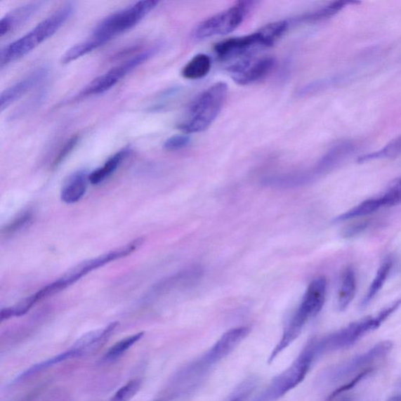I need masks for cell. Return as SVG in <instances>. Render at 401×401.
Masks as SVG:
<instances>
[{"label":"cell","instance_id":"6da1fadb","mask_svg":"<svg viewBox=\"0 0 401 401\" xmlns=\"http://www.w3.org/2000/svg\"><path fill=\"white\" fill-rule=\"evenodd\" d=\"M287 20H280L262 27L250 35L228 39L214 47L216 55L223 61H235L255 58L260 51L273 46L287 32Z\"/></svg>","mask_w":401,"mask_h":401},{"label":"cell","instance_id":"7a4b0ae2","mask_svg":"<svg viewBox=\"0 0 401 401\" xmlns=\"http://www.w3.org/2000/svg\"><path fill=\"white\" fill-rule=\"evenodd\" d=\"M401 305V298L380 311L376 316H369L331 334L315 338L309 344L316 359L331 352L342 350L355 344L369 332L376 330Z\"/></svg>","mask_w":401,"mask_h":401},{"label":"cell","instance_id":"3957f363","mask_svg":"<svg viewBox=\"0 0 401 401\" xmlns=\"http://www.w3.org/2000/svg\"><path fill=\"white\" fill-rule=\"evenodd\" d=\"M326 292L327 280L324 277H318L309 284L302 302L285 327L281 341L272 350L269 364L273 362L282 352L294 343L301 336L305 324L320 313L325 302Z\"/></svg>","mask_w":401,"mask_h":401},{"label":"cell","instance_id":"277c9868","mask_svg":"<svg viewBox=\"0 0 401 401\" xmlns=\"http://www.w3.org/2000/svg\"><path fill=\"white\" fill-rule=\"evenodd\" d=\"M74 11V6L66 4L41 22L26 35L4 47L0 53V65L4 67L24 57L38 46L54 35L70 19Z\"/></svg>","mask_w":401,"mask_h":401},{"label":"cell","instance_id":"5b68a950","mask_svg":"<svg viewBox=\"0 0 401 401\" xmlns=\"http://www.w3.org/2000/svg\"><path fill=\"white\" fill-rule=\"evenodd\" d=\"M228 91V85L219 81L199 93L188 107L179 130L187 134L206 131L221 112Z\"/></svg>","mask_w":401,"mask_h":401},{"label":"cell","instance_id":"8992f818","mask_svg":"<svg viewBox=\"0 0 401 401\" xmlns=\"http://www.w3.org/2000/svg\"><path fill=\"white\" fill-rule=\"evenodd\" d=\"M159 4L154 0L139 1L129 8L119 11L108 16L93 31L91 39L100 46L110 42L112 39L121 35L137 25L143 18L152 12Z\"/></svg>","mask_w":401,"mask_h":401},{"label":"cell","instance_id":"52a82bcc","mask_svg":"<svg viewBox=\"0 0 401 401\" xmlns=\"http://www.w3.org/2000/svg\"><path fill=\"white\" fill-rule=\"evenodd\" d=\"M309 344L287 370L276 376L265 390L253 401H276L301 384L316 361Z\"/></svg>","mask_w":401,"mask_h":401},{"label":"cell","instance_id":"ba28073f","mask_svg":"<svg viewBox=\"0 0 401 401\" xmlns=\"http://www.w3.org/2000/svg\"><path fill=\"white\" fill-rule=\"evenodd\" d=\"M254 4L250 1L237 2L227 10L202 20L196 26L193 37L196 39H206L228 35L244 22Z\"/></svg>","mask_w":401,"mask_h":401},{"label":"cell","instance_id":"9c48e42d","mask_svg":"<svg viewBox=\"0 0 401 401\" xmlns=\"http://www.w3.org/2000/svg\"><path fill=\"white\" fill-rule=\"evenodd\" d=\"M250 332L248 327H237L228 331L207 353L189 367L187 372L195 379L201 377L209 369L232 353Z\"/></svg>","mask_w":401,"mask_h":401},{"label":"cell","instance_id":"30bf717a","mask_svg":"<svg viewBox=\"0 0 401 401\" xmlns=\"http://www.w3.org/2000/svg\"><path fill=\"white\" fill-rule=\"evenodd\" d=\"M143 241L144 240L138 239L127 244L124 247L111 251L110 253L94 258V259L81 263L77 267L67 272L64 276L59 278L58 281L49 284L53 294H56L60 291L70 287V285L77 282L81 278L91 273V271L133 254L135 250H137L141 246Z\"/></svg>","mask_w":401,"mask_h":401},{"label":"cell","instance_id":"8fae6325","mask_svg":"<svg viewBox=\"0 0 401 401\" xmlns=\"http://www.w3.org/2000/svg\"><path fill=\"white\" fill-rule=\"evenodd\" d=\"M390 341H383L374 346L369 350L353 357L349 361L333 367L326 372L324 378L330 383L342 381L345 379L355 376L362 372L372 368L375 363L381 361L393 349Z\"/></svg>","mask_w":401,"mask_h":401},{"label":"cell","instance_id":"7c38bea8","mask_svg":"<svg viewBox=\"0 0 401 401\" xmlns=\"http://www.w3.org/2000/svg\"><path fill=\"white\" fill-rule=\"evenodd\" d=\"M157 49L152 48L143 51L124 61V63L113 67L110 71L91 81L84 88V91L81 92L80 96L89 97L92 96V95L104 93L111 90L126 74L133 71L136 67L145 63L149 58L154 55Z\"/></svg>","mask_w":401,"mask_h":401},{"label":"cell","instance_id":"4fadbf2b","mask_svg":"<svg viewBox=\"0 0 401 401\" xmlns=\"http://www.w3.org/2000/svg\"><path fill=\"white\" fill-rule=\"evenodd\" d=\"M275 64L273 58H251L235 61L230 64L228 70L235 83L246 86L266 77L273 69Z\"/></svg>","mask_w":401,"mask_h":401},{"label":"cell","instance_id":"5bb4252c","mask_svg":"<svg viewBox=\"0 0 401 401\" xmlns=\"http://www.w3.org/2000/svg\"><path fill=\"white\" fill-rule=\"evenodd\" d=\"M355 144H353L352 141L343 140L337 143L322 156V158L318 161L317 164L311 172L302 173L303 181H309L313 176L331 171L348 155L355 152Z\"/></svg>","mask_w":401,"mask_h":401},{"label":"cell","instance_id":"9a60e30c","mask_svg":"<svg viewBox=\"0 0 401 401\" xmlns=\"http://www.w3.org/2000/svg\"><path fill=\"white\" fill-rule=\"evenodd\" d=\"M48 74V69L46 67H39L36 71L32 72L29 76H27L22 80H20L15 84L6 88L0 96V110L4 112L11 105L25 94L29 92L46 79Z\"/></svg>","mask_w":401,"mask_h":401},{"label":"cell","instance_id":"2e32d148","mask_svg":"<svg viewBox=\"0 0 401 401\" xmlns=\"http://www.w3.org/2000/svg\"><path fill=\"white\" fill-rule=\"evenodd\" d=\"M42 4L41 2L26 4L6 15L0 20V37H4L17 27L26 22L36 15Z\"/></svg>","mask_w":401,"mask_h":401},{"label":"cell","instance_id":"e0dca14e","mask_svg":"<svg viewBox=\"0 0 401 401\" xmlns=\"http://www.w3.org/2000/svg\"><path fill=\"white\" fill-rule=\"evenodd\" d=\"M89 176L84 171H78L72 174L64 183L61 189V200L67 204L78 202L86 192Z\"/></svg>","mask_w":401,"mask_h":401},{"label":"cell","instance_id":"ac0fdd59","mask_svg":"<svg viewBox=\"0 0 401 401\" xmlns=\"http://www.w3.org/2000/svg\"><path fill=\"white\" fill-rule=\"evenodd\" d=\"M357 278L351 268H346L343 274L341 289L338 291V308L343 311L349 307L356 295Z\"/></svg>","mask_w":401,"mask_h":401},{"label":"cell","instance_id":"d6986e66","mask_svg":"<svg viewBox=\"0 0 401 401\" xmlns=\"http://www.w3.org/2000/svg\"><path fill=\"white\" fill-rule=\"evenodd\" d=\"M131 152V149L128 147L122 149L120 152L114 154L110 159L105 163L104 166L96 169L89 175V181L92 185H98L117 171L121 162L127 158Z\"/></svg>","mask_w":401,"mask_h":401},{"label":"cell","instance_id":"ffe728a7","mask_svg":"<svg viewBox=\"0 0 401 401\" xmlns=\"http://www.w3.org/2000/svg\"><path fill=\"white\" fill-rule=\"evenodd\" d=\"M212 67V60L207 54H197L183 67L182 76L188 79H199L206 77Z\"/></svg>","mask_w":401,"mask_h":401},{"label":"cell","instance_id":"44dd1931","mask_svg":"<svg viewBox=\"0 0 401 401\" xmlns=\"http://www.w3.org/2000/svg\"><path fill=\"white\" fill-rule=\"evenodd\" d=\"M393 268V260H386L379 268L376 275L372 281L367 294L362 302V308H366L382 289L387 278H388Z\"/></svg>","mask_w":401,"mask_h":401},{"label":"cell","instance_id":"7402d4cb","mask_svg":"<svg viewBox=\"0 0 401 401\" xmlns=\"http://www.w3.org/2000/svg\"><path fill=\"white\" fill-rule=\"evenodd\" d=\"M382 208L383 205L379 197L367 199L360 203L357 206L350 209L348 212L337 216L335 222H343L357 218V217L367 216L377 212L378 210Z\"/></svg>","mask_w":401,"mask_h":401},{"label":"cell","instance_id":"603a6c76","mask_svg":"<svg viewBox=\"0 0 401 401\" xmlns=\"http://www.w3.org/2000/svg\"><path fill=\"white\" fill-rule=\"evenodd\" d=\"M117 325L118 323L114 322L105 329L86 333V334L78 339L77 343H74L73 348L85 352L87 348H92V346L105 341L117 329Z\"/></svg>","mask_w":401,"mask_h":401},{"label":"cell","instance_id":"cb8c5ba5","mask_svg":"<svg viewBox=\"0 0 401 401\" xmlns=\"http://www.w3.org/2000/svg\"><path fill=\"white\" fill-rule=\"evenodd\" d=\"M357 4V2L353 1H336L331 3L327 6H324V8L318 9L315 11L305 13V15L301 16L298 19V22H318V20H322L324 19L329 18L334 16L339 11L343 10L345 6L353 4Z\"/></svg>","mask_w":401,"mask_h":401},{"label":"cell","instance_id":"d4e9b609","mask_svg":"<svg viewBox=\"0 0 401 401\" xmlns=\"http://www.w3.org/2000/svg\"><path fill=\"white\" fill-rule=\"evenodd\" d=\"M144 335L145 333L141 331L137 333V334L122 338L121 341L113 345L112 348L107 350L104 356V361L106 362L117 361V360L124 355L129 349L132 348L136 343L139 341Z\"/></svg>","mask_w":401,"mask_h":401},{"label":"cell","instance_id":"484cf974","mask_svg":"<svg viewBox=\"0 0 401 401\" xmlns=\"http://www.w3.org/2000/svg\"><path fill=\"white\" fill-rule=\"evenodd\" d=\"M84 353V351H81V350H77V349H74V348H73L69 351H66L63 353H60V355H59L56 357H52L49 360H47V361H46L43 363H40V364H38L35 366H33L32 369H29L28 371H27L26 372L22 374V375L20 376V379H23V378H25L27 376H30L33 375V374L37 373V372H39L41 370H44L46 368H48V367H50L51 365L58 364L61 362L66 361V360L83 356Z\"/></svg>","mask_w":401,"mask_h":401},{"label":"cell","instance_id":"4316f807","mask_svg":"<svg viewBox=\"0 0 401 401\" xmlns=\"http://www.w3.org/2000/svg\"><path fill=\"white\" fill-rule=\"evenodd\" d=\"M401 154V135L389 143L381 150L369 155L362 156L358 159L359 162H369L375 159H388L396 157Z\"/></svg>","mask_w":401,"mask_h":401},{"label":"cell","instance_id":"83f0119b","mask_svg":"<svg viewBox=\"0 0 401 401\" xmlns=\"http://www.w3.org/2000/svg\"><path fill=\"white\" fill-rule=\"evenodd\" d=\"M341 77H334L312 81V83L301 88L300 91H298V95L301 97L308 96V95L316 93L326 89V88L341 83Z\"/></svg>","mask_w":401,"mask_h":401},{"label":"cell","instance_id":"f1b7e54d","mask_svg":"<svg viewBox=\"0 0 401 401\" xmlns=\"http://www.w3.org/2000/svg\"><path fill=\"white\" fill-rule=\"evenodd\" d=\"M141 380L133 379L114 394L110 401H130L138 393L141 387Z\"/></svg>","mask_w":401,"mask_h":401},{"label":"cell","instance_id":"f546056e","mask_svg":"<svg viewBox=\"0 0 401 401\" xmlns=\"http://www.w3.org/2000/svg\"><path fill=\"white\" fill-rule=\"evenodd\" d=\"M383 208L392 207L401 204V178L393 183L386 192L379 197Z\"/></svg>","mask_w":401,"mask_h":401},{"label":"cell","instance_id":"4dcf8cb0","mask_svg":"<svg viewBox=\"0 0 401 401\" xmlns=\"http://www.w3.org/2000/svg\"><path fill=\"white\" fill-rule=\"evenodd\" d=\"M190 143H191V138L188 135H174L166 140L164 148L171 152L179 151L187 147Z\"/></svg>","mask_w":401,"mask_h":401},{"label":"cell","instance_id":"1f68e13d","mask_svg":"<svg viewBox=\"0 0 401 401\" xmlns=\"http://www.w3.org/2000/svg\"><path fill=\"white\" fill-rule=\"evenodd\" d=\"M79 141V136L74 135V137L67 140L61 150L59 152L55 160L53 162V166H58L63 162L69 155L73 151V149L76 147Z\"/></svg>","mask_w":401,"mask_h":401},{"label":"cell","instance_id":"d6a6232c","mask_svg":"<svg viewBox=\"0 0 401 401\" xmlns=\"http://www.w3.org/2000/svg\"><path fill=\"white\" fill-rule=\"evenodd\" d=\"M32 218V214L29 212L25 213L22 215H20L15 219V221H13L9 224L8 227L6 228V231L8 233L15 232L22 228L26 225L27 223H29Z\"/></svg>","mask_w":401,"mask_h":401},{"label":"cell","instance_id":"836d02e7","mask_svg":"<svg viewBox=\"0 0 401 401\" xmlns=\"http://www.w3.org/2000/svg\"><path fill=\"white\" fill-rule=\"evenodd\" d=\"M386 401H401V390H399L395 394H393Z\"/></svg>","mask_w":401,"mask_h":401}]
</instances>
